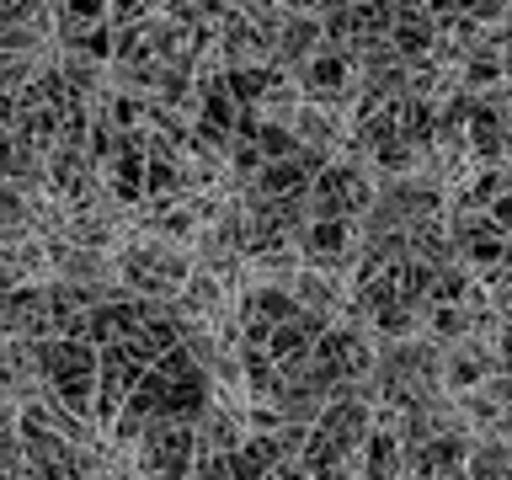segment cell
<instances>
[{
    "label": "cell",
    "mask_w": 512,
    "mask_h": 480,
    "mask_svg": "<svg viewBox=\"0 0 512 480\" xmlns=\"http://www.w3.org/2000/svg\"><path fill=\"white\" fill-rule=\"evenodd\" d=\"M288 134H294L299 144H315V150H331V155H336V144H342V123H336L331 112H320L315 102H304V96H299L294 118H288Z\"/></svg>",
    "instance_id": "1"
},
{
    "label": "cell",
    "mask_w": 512,
    "mask_h": 480,
    "mask_svg": "<svg viewBox=\"0 0 512 480\" xmlns=\"http://www.w3.org/2000/svg\"><path fill=\"white\" fill-rule=\"evenodd\" d=\"M310 187V176L299 171V160H262V171L251 176V192L256 198H299V192Z\"/></svg>",
    "instance_id": "2"
},
{
    "label": "cell",
    "mask_w": 512,
    "mask_h": 480,
    "mask_svg": "<svg viewBox=\"0 0 512 480\" xmlns=\"http://www.w3.org/2000/svg\"><path fill=\"white\" fill-rule=\"evenodd\" d=\"M496 86H507V59H464L459 64V91L486 96Z\"/></svg>",
    "instance_id": "3"
},
{
    "label": "cell",
    "mask_w": 512,
    "mask_h": 480,
    "mask_svg": "<svg viewBox=\"0 0 512 480\" xmlns=\"http://www.w3.org/2000/svg\"><path fill=\"white\" fill-rule=\"evenodd\" d=\"M256 155H262V160H288V155H294L299 150V139L294 134H288V123H256Z\"/></svg>",
    "instance_id": "4"
},
{
    "label": "cell",
    "mask_w": 512,
    "mask_h": 480,
    "mask_svg": "<svg viewBox=\"0 0 512 480\" xmlns=\"http://www.w3.org/2000/svg\"><path fill=\"white\" fill-rule=\"evenodd\" d=\"M459 16L480 27H507V0H459Z\"/></svg>",
    "instance_id": "5"
}]
</instances>
